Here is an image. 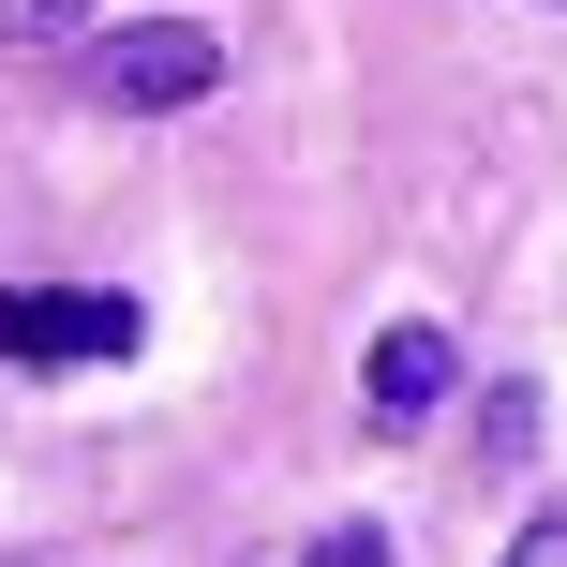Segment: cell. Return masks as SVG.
<instances>
[{
  "label": "cell",
  "instance_id": "4",
  "mask_svg": "<svg viewBox=\"0 0 567 567\" xmlns=\"http://www.w3.org/2000/svg\"><path fill=\"white\" fill-rule=\"evenodd\" d=\"M269 567H389V538H373V523H329V538H299V553H269Z\"/></svg>",
  "mask_w": 567,
  "mask_h": 567
},
{
  "label": "cell",
  "instance_id": "5",
  "mask_svg": "<svg viewBox=\"0 0 567 567\" xmlns=\"http://www.w3.org/2000/svg\"><path fill=\"white\" fill-rule=\"evenodd\" d=\"M508 567H567V508H553V523H523V538H508Z\"/></svg>",
  "mask_w": 567,
  "mask_h": 567
},
{
  "label": "cell",
  "instance_id": "2",
  "mask_svg": "<svg viewBox=\"0 0 567 567\" xmlns=\"http://www.w3.org/2000/svg\"><path fill=\"white\" fill-rule=\"evenodd\" d=\"M105 105H135V120H165V105H209L225 90V45H209L195 16H135V30H90V60H75Z\"/></svg>",
  "mask_w": 567,
  "mask_h": 567
},
{
  "label": "cell",
  "instance_id": "3",
  "mask_svg": "<svg viewBox=\"0 0 567 567\" xmlns=\"http://www.w3.org/2000/svg\"><path fill=\"white\" fill-rule=\"evenodd\" d=\"M449 373H463V359H449V329H419V313H403V329L373 343V419H389V433H419L433 403H449Z\"/></svg>",
  "mask_w": 567,
  "mask_h": 567
},
{
  "label": "cell",
  "instance_id": "1",
  "mask_svg": "<svg viewBox=\"0 0 567 567\" xmlns=\"http://www.w3.org/2000/svg\"><path fill=\"white\" fill-rule=\"evenodd\" d=\"M135 343H150V313L120 284H0V373H105Z\"/></svg>",
  "mask_w": 567,
  "mask_h": 567
}]
</instances>
